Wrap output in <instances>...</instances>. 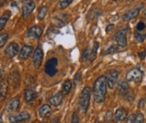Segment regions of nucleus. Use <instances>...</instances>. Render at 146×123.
I'll use <instances>...</instances> for the list:
<instances>
[{
	"label": "nucleus",
	"instance_id": "nucleus-1",
	"mask_svg": "<svg viewBox=\"0 0 146 123\" xmlns=\"http://www.w3.org/2000/svg\"><path fill=\"white\" fill-rule=\"evenodd\" d=\"M107 78L105 76H100L95 82L93 88L94 98L96 103H103L106 98V90H107Z\"/></svg>",
	"mask_w": 146,
	"mask_h": 123
},
{
	"label": "nucleus",
	"instance_id": "nucleus-18",
	"mask_svg": "<svg viewBox=\"0 0 146 123\" xmlns=\"http://www.w3.org/2000/svg\"><path fill=\"white\" fill-rule=\"evenodd\" d=\"M62 100H63V94L62 93V91H60L51 97L50 104L52 106H60V104H62Z\"/></svg>",
	"mask_w": 146,
	"mask_h": 123
},
{
	"label": "nucleus",
	"instance_id": "nucleus-36",
	"mask_svg": "<svg viewBox=\"0 0 146 123\" xmlns=\"http://www.w3.org/2000/svg\"><path fill=\"white\" fill-rule=\"evenodd\" d=\"M113 28H114V24H109V25L107 26V28H106V32H107V33L111 32Z\"/></svg>",
	"mask_w": 146,
	"mask_h": 123
},
{
	"label": "nucleus",
	"instance_id": "nucleus-23",
	"mask_svg": "<svg viewBox=\"0 0 146 123\" xmlns=\"http://www.w3.org/2000/svg\"><path fill=\"white\" fill-rule=\"evenodd\" d=\"M71 88H72V82H71V80H66L64 82H63V84H62V93L63 94V95H66V94H68L70 92Z\"/></svg>",
	"mask_w": 146,
	"mask_h": 123
},
{
	"label": "nucleus",
	"instance_id": "nucleus-3",
	"mask_svg": "<svg viewBox=\"0 0 146 123\" xmlns=\"http://www.w3.org/2000/svg\"><path fill=\"white\" fill-rule=\"evenodd\" d=\"M98 42H94V46L93 47H89L84 51L83 54H82V59L84 61H88V62H92L94 61L96 57V53H98Z\"/></svg>",
	"mask_w": 146,
	"mask_h": 123
},
{
	"label": "nucleus",
	"instance_id": "nucleus-4",
	"mask_svg": "<svg viewBox=\"0 0 146 123\" xmlns=\"http://www.w3.org/2000/svg\"><path fill=\"white\" fill-rule=\"evenodd\" d=\"M127 33H128V28H123L119 30L116 34L114 35V41L117 43V46L120 48H126L127 46Z\"/></svg>",
	"mask_w": 146,
	"mask_h": 123
},
{
	"label": "nucleus",
	"instance_id": "nucleus-38",
	"mask_svg": "<svg viewBox=\"0 0 146 123\" xmlns=\"http://www.w3.org/2000/svg\"><path fill=\"white\" fill-rule=\"evenodd\" d=\"M146 53H145V51H144V53H139V56H140V58L141 59H144L145 58V56H146V54H145Z\"/></svg>",
	"mask_w": 146,
	"mask_h": 123
},
{
	"label": "nucleus",
	"instance_id": "nucleus-39",
	"mask_svg": "<svg viewBox=\"0 0 146 123\" xmlns=\"http://www.w3.org/2000/svg\"><path fill=\"white\" fill-rule=\"evenodd\" d=\"M52 123H60V119L58 118H55V119L52 120Z\"/></svg>",
	"mask_w": 146,
	"mask_h": 123
},
{
	"label": "nucleus",
	"instance_id": "nucleus-9",
	"mask_svg": "<svg viewBox=\"0 0 146 123\" xmlns=\"http://www.w3.org/2000/svg\"><path fill=\"white\" fill-rule=\"evenodd\" d=\"M30 118V114L27 112H23L21 113H19L17 115H11L9 117V121L11 123H18V122H22L28 120Z\"/></svg>",
	"mask_w": 146,
	"mask_h": 123
},
{
	"label": "nucleus",
	"instance_id": "nucleus-27",
	"mask_svg": "<svg viewBox=\"0 0 146 123\" xmlns=\"http://www.w3.org/2000/svg\"><path fill=\"white\" fill-rule=\"evenodd\" d=\"M71 2H72V0H60L58 4V8L60 9V10H63V9L67 8V7L70 5Z\"/></svg>",
	"mask_w": 146,
	"mask_h": 123
},
{
	"label": "nucleus",
	"instance_id": "nucleus-7",
	"mask_svg": "<svg viewBox=\"0 0 146 123\" xmlns=\"http://www.w3.org/2000/svg\"><path fill=\"white\" fill-rule=\"evenodd\" d=\"M43 58H44L43 49L40 48V47H37L33 53V56H32V63H33L35 69H39L40 68V66L42 65Z\"/></svg>",
	"mask_w": 146,
	"mask_h": 123
},
{
	"label": "nucleus",
	"instance_id": "nucleus-31",
	"mask_svg": "<svg viewBox=\"0 0 146 123\" xmlns=\"http://www.w3.org/2000/svg\"><path fill=\"white\" fill-rule=\"evenodd\" d=\"M133 123H144V115L140 112L137 113V114L135 115V118Z\"/></svg>",
	"mask_w": 146,
	"mask_h": 123
},
{
	"label": "nucleus",
	"instance_id": "nucleus-26",
	"mask_svg": "<svg viewBox=\"0 0 146 123\" xmlns=\"http://www.w3.org/2000/svg\"><path fill=\"white\" fill-rule=\"evenodd\" d=\"M121 51V48H120L119 46H115V45H113V46H110L107 49H105V51H103V54L116 53H118V51Z\"/></svg>",
	"mask_w": 146,
	"mask_h": 123
},
{
	"label": "nucleus",
	"instance_id": "nucleus-41",
	"mask_svg": "<svg viewBox=\"0 0 146 123\" xmlns=\"http://www.w3.org/2000/svg\"><path fill=\"white\" fill-rule=\"evenodd\" d=\"M143 14H144V15L146 16V7L144 8V10H143Z\"/></svg>",
	"mask_w": 146,
	"mask_h": 123
},
{
	"label": "nucleus",
	"instance_id": "nucleus-13",
	"mask_svg": "<svg viewBox=\"0 0 146 123\" xmlns=\"http://www.w3.org/2000/svg\"><path fill=\"white\" fill-rule=\"evenodd\" d=\"M32 51H33L32 47L28 46V45H25V46H23V48L21 49L20 53H19V58L22 59V60H25V59H27L29 57L30 54L32 53Z\"/></svg>",
	"mask_w": 146,
	"mask_h": 123
},
{
	"label": "nucleus",
	"instance_id": "nucleus-20",
	"mask_svg": "<svg viewBox=\"0 0 146 123\" xmlns=\"http://www.w3.org/2000/svg\"><path fill=\"white\" fill-rule=\"evenodd\" d=\"M7 91H8V82L6 80H2L1 86H0V98H1V101H3L5 99Z\"/></svg>",
	"mask_w": 146,
	"mask_h": 123
},
{
	"label": "nucleus",
	"instance_id": "nucleus-33",
	"mask_svg": "<svg viewBox=\"0 0 146 123\" xmlns=\"http://www.w3.org/2000/svg\"><path fill=\"white\" fill-rule=\"evenodd\" d=\"M146 27V24L143 22H139L137 23V25H136V30H137V32H140L141 30H144V28Z\"/></svg>",
	"mask_w": 146,
	"mask_h": 123
},
{
	"label": "nucleus",
	"instance_id": "nucleus-35",
	"mask_svg": "<svg viewBox=\"0 0 146 123\" xmlns=\"http://www.w3.org/2000/svg\"><path fill=\"white\" fill-rule=\"evenodd\" d=\"M135 114H131V116L129 117V119L127 120V123H133V120H135Z\"/></svg>",
	"mask_w": 146,
	"mask_h": 123
},
{
	"label": "nucleus",
	"instance_id": "nucleus-24",
	"mask_svg": "<svg viewBox=\"0 0 146 123\" xmlns=\"http://www.w3.org/2000/svg\"><path fill=\"white\" fill-rule=\"evenodd\" d=\"M38 112H39V115L41 117L47 116V115H49L51 112V107L49 105H43L41 108L39 109Z\"/></svg>",
	"mask_w": 146,
	"mask_h": 123
},
{
	"label": "nucleus",
	"instance_id": "nucleus-14",
	"mask_svg": "<svg viewBox=\"0 0 146 123\" xmlns=\"http://www.w3.org/2000/svg\"><path fill=\"white\" fill-rule=\"evenodd\" d=\"M68 22V16L66 14H60V15L56 16L54 18V24L56 25L58 27H62Z\"/></svg>",
	"mask_w": 146,
	"mask_h": 123
},
{
	"label": "nucleus",
	"instance_id": "nucleus-17",
	"mask_svg": "<svg viewBox=\"0 0 146 123\" xmlns=\"http://www.w3.org/2000/svg\"><path fill=\"white\" fill-rule=\"evenodd\" d=\"M36 92L34 90H32L31 88H27L25 91V100L27 103L28 104H31L35 99H36Z\"/></svg>",
	"mask_w": 146,
	"mask_h": 123
},
{
	"label": "nucleus",
	"instance_id": "nucleus-34",
	"mask_svg": "<svg viewBox=\"0 0 146 123\" xmlns=\"http://www.w3.org/2000/svg\"><path fill=\"white\" fill-rule=\"evenodd\" d=\"M71 123H80V120H79V117L77 115L76 112H74L72 114V117H71Z\"/></svg>",
	"mask_w": 146,
	"mask_h": 123
},
{
	"label": "nucleus",
	"instance_id": "nucleus-42",
	"mask_svg": "<svg viewBox=\"0 0 146 123\" xmlns=\"http://www.w3.org/2000/svg\"><path fill=\"white\" fill-rule=\"evenodd\" d=\"M128 1H129V2H131V1H133V0H128Z\"/></svg>",
	"mask_w": 146,
	"mask_h": 123
},
{
	"label": "nucleus",
	"instance_id": "nucleus-16",
	"mask_svg": "<svg viewBox=\"0 0 146 123\" xmlns=\"http://www.w3.org/2000/svg\"><path fill=\"white\" fill-rule=\"evenodd\" d=\"M21 107V101L19 98H13L9 102L8 106H7V110L10 112H17Z\"/></svg>",
	"mask_w": 146,
	"mask_h": 123
},
{
	"label": "nucleus",
	"instance_id": "nucleus-6",
	"mask_svg": "<svg viewBox=\"0 0 146 123\" xmlns=\"http://www.w3.org/2000/svg\"><path fill=\"white\" fill-rule=\"evenodd\" d=\"M58 59L56 57H53L49 59L45 64V72L46 74L50 77H54L56 73H58V69H56V66H58Z\"/></svg>",
	"mask_w": 146,
	"mask_h": 123
},
{
	"label": "nucleus",
	"instance_id": "nucleus-22",
	"mask_svg": "<svg viewBox=\"0 0 146 123\" xmlns=\"http://www.w3.org/2000/svg\"><path fill=\"white\" fill-rule=\"evenodd\" d=\"M101 14H102V12H101V10L100 8H94L88 13V15H87V18H88V20H94V18L100 16Z\"/></svg>",
	"mask_w": 146,
	"mask_h": 123
},
{
	"label": "nucleus",
	"instance_id": "nucleus-8",
	"mask_svg": "<svg viewBox=\"0 0 146 123\" xmlns=\"http://www.w3.org/2000/svg\"><path fill=\"white\" fill-rule=\"evenodd\" d=\"M35 8V2L32 0H23V18H27Z\"/></svg>",
	"mask_w": 146,
	"mask_h": 123
},
{
	"label": "nucleus",
	"instance_id": "nucleus-37",
	"mask_svg": "<svg viewBox=\"0 0 146 123\" xmlns=\"http://www.w3.org/2000/svg\"><path fill=\"white\" fill-rule=\"evenodd\" d=\"M80 79H81V73L78 72L76 75H75V80H77V82H78V80H80Z\"/></svg>",
	"mask_w": 146,
	"mask_h": 123
},
{
	"label": "nucleus",
	"instance_id": "nucleus-11",
	"mask_svg": "<svg viewBox=\"0 0 146 123\" xmlns=\"http://www.w3.org/2000/svg\"><path fill=\"white\" fill-rule=\"evenodd\" d=\"M119 73L118 71L113 70L111 72H109V74L107 76V86L109 88H113L117 84V80H118Z\"/></svg>",
	"mask_w": 146,
	"mask_h": 123
},
{
	"label": "nucleus",
	"instance_id": "nucleus-10",
	"mask_svg": "<svg viewBox=\"0 0 146 123\" xmlns=\"http://www.w3.org/2000/svg\"><path fill=\"white\" fill-rule=\"evenodd\" d=\"M19 53V46L16 43H11L5 49V55L8 58H13Z\"/></svg>",
	"mask_w": 146,
	"mask_h": 123
},
{
	"label": "nucleus",
	"instance_id": "nucleus-25",
	"mask_svg": "<svg viewBox=\"0 0 146 123\" xmlns=\"http://www.w3.org/2000/svg\"><path fill=\"white\" fill-rule=\"evenodd\" d=\"M47 13H48V7L46 6H42L39 8L38 13H37V18H38L39 20H43L44 18H46Z\"/></svg>",
	"mask_w": 146,
	"mask_h": 123
},
{
	"label": "nucleus",
	"instance_id": "nucleus-46",
	"mask_svg": "<svg viewBox=\"0 0 146 123\" xmlns=\"http://www.w3.org/2000/svg\"><path fill=\"white\" fill-rule=\"evenodd\" d=\"M53 1H55V0H53Z\"/></svg>",
	"mask_w": 146,
	"mask_h": 123
},
{
	"label": "nucleus",
	"instance_id": "nucleus-40",
	"mask_svg": "<svg viewBox=\"0 0 146 123\" xmlns=\"http://www.w3.org/2000/svg\"><path fill=\"white\" fill-rule=\"evenodd\" d=\"M4 2H5V0H0V5H3V3H4Z\"/></svg>",
	"mask_w": 146,
	"mask_h": 123
},
{
	"label": "nucleus",
	"instance_id": "nucleus-19",
	"mask_svg": "<svg viewBox=\"0 0 146 123\" xmlns=\"http://www.w3.org/2000/svg\"><path fill=\"white\" fill-rule=\"evenodd\" d=\"M127 115H128V113H127L126 110H124V109L121 108L116 111V112H115V114H114V117L117 122H122L126 119Z\"/></svg>",
	"mask_w": 146,
	"mask_h": 123
},
{
	"label": "nucleus",
	"instance_id": "nucleus-44",
	"mask_svg": "<svg viewBox=\"0 0 146 123\" xmlns=\"http://www.w3.org/2000/svg\"><path fill=\"white\" fill-rule=\"evenodd\" d=\"M42 123H47V122H42Z\"/></svg>",
	"mask_w": 146,
	"mask_h": 123
},
{
	"label": "nucleus",
	"instance_id": "nucleus-28",
	"mask_svg": "<svg viewBox=\"0 0 146 123\" xmlns=\"http://www.w3.org/2000/svg\"><path fill=\"white\" fill-rule=\"evenodd\" d=\"M9 16H10V15H9V13H7L4 16H2L1 18H0V29L1 30H3L4 27H5L6 22H8V20H9Z\"/></svg>",
	"mask_w": 146,
	"mask_h": 123
},
{
	"label": "nucleus",
	"instance_id": "nucleus-5",
	"mask_svg": "<svg viewBox=\"0 0 146 123\" xmlns=\"http://www.w3.org/2000/svg\"><path fill=\"white\" fill-rule=\"evenodd\" d=\"M143 73L139 68H133L127 74V80L131 82H140L142 80Z\"/></svg>",
	"mask_w": 146,
	"mask_h": 123
},
{
	"label": "nucleus",
	"instance_id": "nucleus-2",
	"mask_svg": "<svg viewBox=\"0 0 146 123\" xmlns=\"http://www.w3.org/2000/svg\"><path fill=\"white\" fill-rule=\"evenodd\" d=\"M91 89L90 87H85L82 91L81 95L79 98V111L82 113H86L90 107L91 101Z\"/></svg>",
	"mask_w": 146,
	"mask_h": 123
},
{
	"label": "nucleus",
	"instance_id": "nucleus-21",
	"mask_svg": "<svg viewBox=\"0 0 146 123\" xmlns=\"http://www.w3.org/2000/svg\"><path fill=\"white\" fill-rule=\"evenodd\" d=\"M118 92L119 94H121V95H128V94L129 93V84H127L125 80H123V82H121L119 84V86H118Z\"/></svg>",
	"mask_w": 146,
	"mask_h": 123
},
{
	"label": "nucleus",
	"instance_id": "nucleus-15",
	"mask_svg": "<svg viewBox=\"0 0 146 123\" xmlns=\"http://www.w3.org/2000/svg\"><path fill=\"white\" fill-rule=\"evenodd\" d=\"M140 7H135V8L131 9V11H129L128 13H126L123 16L124 20H126V22H128V20H133V18H136L138 15H139V12H140Z\"/></svg>",
	"mask_w": 146,
	"mask_h": 123
},
{
	"label": "nucleus",
	"instance_id": "nucleus-12",
	"mask_svg": "<svg viewBox=\"0 0 146 123\" xmlns=\"http://www.w3.org/2000/svg\"><path fill=\"white\" fill-rule=\"evenodd\" d=\"M41 34H42V28L38 26V25L30 27L27 30V37L30 38V39H39Z\"/></svg>",
	"mask_w": 146,
	"mask_h": 123
},
{
	"label": "nucleus",
	"instance_id": "nucleus-30",
	"mask_svg": "<svg viewBox=\"0 0 146 123\" xmlns=\"http://www.w3.org/2000/svg\"><path fill=\"white\" fill-rule=\"evenodd\" d=\"M7 40H8V34L2 33V34L0 35V48H3V46L6 44Z\"/></svg>",
	"mask_w": 146,
	"mask_h": 123
},
{
	"label": "nucleus",
	"instance_id": "nucleus-32",
	"mask_svg": "<svg viewBox=\"0 0 146 123\" xmlns=\"http://www.w3.org/2000/svg\"><path fill=\"white\" fill-rule=\"evenodd\" d=\"M11 77H12V79H13V80H14V84H15L16 86H18L19 82H20V76H19L17 71H14V72L11 74Z\"/></svg>",
	"mask_w": 146,
	"mask_h": 123
},
{
	"label": "nucleus",
	"instance_id": "nucleus-43",
	"mask_svg": "<svg viewBox=\"0 0 146 123\" xmlns=\"http://www.w3.org/2000/svg\"><path fill=\"white\" fill-rule=\"evenodd\" d=\"M113 1H117V0H113Z\"/></svg>",
	"mask_w": 146,
	"mask_h": 123
},
{
	"label": "nucleus",
	"instance_id": "nucleus-29",
	"mask_svg": "<svg viewBox=\"0 0 146 123\" xmlns=\"http://www.w3.org/2000/svg\"><path fill=\"white\" fill-rule=\"evenodd\" d=\"M135 39L137 42H139V43H142V42H144L146 39V34H142V33H140V32H135Z\"/></svg>",
	"mask_w": 146,
	"mask_h": 123
},
{
	"label": "nucleus",
	"instance_id": "nucleus-45",
	"mask_svg": "<svg viewBox=\"0 0 146 123\" xmlns=\"http://www.w3.org/2000/svg\"><path fill=\"white\" fill-rule=\"evenodd\" d=\"M96 123H100V122H96Z\"/></svg>",
	"mask_w": 146,
	"mask_h": 123
}]
</instances>
